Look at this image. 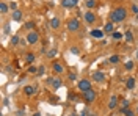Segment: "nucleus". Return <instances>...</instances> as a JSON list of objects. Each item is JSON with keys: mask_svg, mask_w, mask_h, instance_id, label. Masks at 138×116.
Returning <instances> with one entry per match:
<instances>
[{"mask_svg": "<svg viewBox=\"0 0 138 116\" xmlns=\"http://www.w3.org/2000/svg\"><path fill=\"white\" fill-rule=\"evenodd\" d=\"M93 79H94L96 82H99V83H101V82H104V80H105V75H104V72H99V71H97V72H94V74H93Z\"/></svg>", "mask_w": 138, "mask_h": 116, "instance_id": "obj_9", "label": "nucleus"}, {"mask_svg": "<svg viewBox=\"0 0 138 116\" xmlns=\"http://www.w3.org/2000/svg\"><path fill=\"white\" fill-rule=\"evenodd\" d=\"M13 21H16V22H19V21H21V19H22V13L21 11H19V10H16V11H13Z\"/></svg>", "mask_w": 138, "mask_h": 116, "instance_id": "obj_14", "label": "nucleus"}, {"mask_svg": "<svg viewBox=\"0 0 138 116\" xmlns=\"http://www.w3.org/2000/svg\"><path fill=\"white\" fill-rule=\"evenodd\" d=\"M83 99H85V102L86 104H91V102H94V99H96V91L91 88V89H88L86 93H83Z\"/></svg>", "mask_w": 138, "mask_h": 116, "instance_id": "obj_2", "label": "nucleus"}, {"mask_svg": "<svg viewBox=\"0 0 138 116\" xmlns=\"http://www.w3.org/2000/svg\"><path fill=\"white\" fill-rule=\"evenodd\" d=\"M47 85H50L53 89H58L61 86V80L60 79H53V77H49V79H47Z\"/></svg>", "mask_w": 138, "mask_h": 116, "instance_id": "obj_5", "label": "nucleus"}, {"mask_svg": "<svg viewBox=\"0 0 138 116\" xmlns=\"http://www.w3.org/2000/svg\"><path fill=\"white\" fill-rule=\"evenodd\" d=\"M78 28H80V21H78V19H71L68 22V30L69 31H77Z\"/></svg>", "mask_w": 138, "mask_h": 116, "instance_id": "obj_3", "label": "nucleus"}, {"mask_svg": "<svg viewBox=\"0 0 138 116\" xmlns=\"http://www.w3.org/2000/svg\"><path fill=\"white\" fill-rule=\"evenodd\" d=\"M110 17H111V22H123L124 19L127 17V11H126V8H123V6H118V8H115V10L111 11Z\"/></svg>", "mask_w": 138, "mask_h": 116, "instance_id": "obj_1", "label": "nucleus"}, {"mask_svg": "<svg viewBox=\"0 0 138 116\" xmlns=\"http://www.w3.org/2000/svg\"><path fill=\"white\" fill-rule=\"evenodd\" d=\"M50 27L52 28H60V19H58L56 16L52 17V21H50Z\"/></svg>", "mask_w": 138, "mask_h": 116, "instance_id": "obj_15", "label": "nucleus"}, {"mask_svg": "<svg viewBox=\"0 0 138 116\" xmlns=\"http://www.w3.org/2000/svg\"><path fill=\"white\" fill-rule=\"evenodd\" d=\"M78 89H80L82 93H86L88 89H91V82L90 80H80V82H78Z\"/></svg>", "mask_w": 138, "mask_h": 116, "instance_id": "obj_4", "label": "nucleus"}, {"mask_svg": "<svg viewBox=\"0 0 138 116\" xmlns=\"http://www.w3.org/2000/svg\"><path fill=\"white\" fill-rule=\"evenodd\" d=\"M11 44H13V46H17V44H19V36H16V35L11 36Z\"/></svg>", "mask_w": 138, "mask_h": 116, "instance_id": "obj_23", "label": "nucleus"}, {"mask_svg": "<svg viewBox=\"0 0 138 116\" xmlns=\"http://www.w3.org/2000/svg\"><path fill=\"white\" fill-rule=\"evenodd\" d=\"M25 60H27V63H33V61H35V55H33L31 52H30V53H27Z\"/></svg>", "mask_w": 138, "mask_h": 116, "instance_id": "obj_19", "label": "nucleus"}, {"mask_svg": "<svg viewBox=\"0 0 138 116\" xmlns=\"http://www.w3.org/2000/svg\"><path fill=\"white\" fill-rule=\"evenodd\" d=\"M136 113H138V107H136Z\"/></svg>", "mask_w": 138, "mask_h": 116, "instance_id": "obj_36", "label": "nucleus"}, {"mask_svg": "<svg viewBox=\"0 0 138 116\" xmlns=\"http://www.w3.org/2000/svg\"><path fill=\"white\" fill-rule=\"evenodd\" d=\"M6 11H8V5H6V3H0V13L5 14Z\"/></svg>", "mask_w": 138, "mask_h": 116, "instance_id": "obj_20", "label": "nucleus"}, {"mask_svg": "<svg viewBox=\"0 0 138 116\" xmlns=\"http://www.w3.org/2000/svg\"><path fill=\"white\" fill-rule=\"evenodd\" d=\"M83 17H85V22H86V24H93V22L96 21V16H94L93 11H86Z\"/></svg>", "mask_w": 138, "mask_h": 116, "instance_id": "obj_7", "label": "nucleus"}, {"mask_svg": "<svg viewBox=\"0 0 138 116\" xmlns=\"http://www.w3.org/2000/svg\"><path fill=\"white\" fill-rule=\"evenodd\" d=\"M113 28H115V27H113V22H108V24L104 27V31H105V33H111Z\"/></svg>", "mask_w": 138, "mask_h": 116, "instance_id": "obj_18", "label": "nucleus"}, {"mask_svg": "<svg viewBox=\"0 0 138 116\" xmlns=\"http://www.w3.org/2000/svg\"><path fill=\"white\" fill-rule=\"evenodd\" d=\"M91 36L96 38V39H102V38H104V31L102 30H91Z\"/></svg>", "mask_w": 138, "mask_h": 116, "instance_id": "obj_11", "label": "nucleus"}, {"mask_svg": "<svg viewBox=\"0 0 138 116\" xmlns=\"http://www.w3.org/2000/svg\"><path fill=\"white\" fill-rule=\"evenodd\" d=\"M126 108H129V101H123V108L121 110H126Z\"/></svg>", "mask_w": 138, "mask_h": 116, "instance_id": "obj_28", "label": "nucleus"}, {"mask_svg": "<svg viewBox=\"0 0 138 116\" xmlns=\"http://www.w3.org/2000/svg\"><path fill=\"white\" fill-rule=\"evenodd\" d=\"M11 10H14V11H16V10H17V3H14V2H13V3H11Z\"/></svg>", "mask_w": 138, "mask_h": 116, "instance_id": "obj_33", "label": "nucleus"}, {"mask_svg": "<svg viewBox=\"0 0 138 116\" xmlns=\"http://www.w3.org/2000/svg\"><path fill=\"white\" fill-rule=\"evenodd\" d=\"M69 80H75V74H69Z\"/></svg>", "mask_w": 138, "mask_h": 116, "instance_id": "obj_34", "label": "nucleus"}, {"mask_svg": "<svg viewBox=\"0 0 138 116\" xmlns=\"http://www.w3.org/2000/svg\"><path fill=\"white\" fill-rule=\"evenodd\" d=\"M28 72H30V74H35V72H36V68H35V66H30V68H28Z\"/></svg>", "mask_w": 138, "mask_h": 116, "instance_id": "obj_30", "label": "nucleus"}, {"mask_svg": "<svg viewBox=\"0 0 138 116\" xmlns=\"http://www.w3.org/2000/svg\"><path fill=\"white\" fill-rule=\"evenodd\" d=\"M38 41H39V36H38L36 31H30V33L27 35V43H28V44H36Z\"/></svg>", "mask_w": 138, "mask_h": 116, "instance_id": "obj_6", "label": "nucleus"}, {"mask_svg": "<svg viewBox=\"0 0 138 116\" xmlns=\"http://www.w3.org/2000/svg\"><path fill=\"white\" fill-rule=\"evenodd\" d=\"M53 71H55L56 74H61V72L64 71V66H63L61 63H53Z\"/></svg>", "mask_w": 138, "mask_h": 116, "instance_id": "obj_13", "label": "nucleus"}, {"mask_svg": "<svg viewBox=\"0 0 138 116\" xmlns=\"http://www.w3.org/2000/svg\"><path fill=\"white\" fill-rule=\"evenodd\" d=\"M38 74H39V75L44 74V66H39V68H38Z\"/></svg>", "mask_w": 138, "mask_h": 116, "instance_id": "obj_29", "label": "nucleus"}, {"mask_svg": "<svg viewBox=\"0 0 138 116\" xmlns=\"http://www.w3.org/2000/svg\"><path fill=\"white\" fill-rule=\"evenodd\" d=\"M118 61H119V56H118V55H113V56H110V63H118Z\"/></svg>", "mask_w": 138, "mask_h": 116, "instance_id": "obj_24", "label": "nucleus"}, {"mask_svg": "<svg viewBox=\"0 0 138 116\" xmlns=\"http://www.w3.org/2000/svg\"><path fill=\"white\" fill-rule=\"evenodd\" d=\"M24 93H25L27 96H33V94L36 93V88L31 86V85H27V86H24Z\"/></svg>", "mask_w": 138, "mask_h": 116, "instance_id": "obj_10", "label": "nucleus"}, {"mask_svg": "<svg viewBox=\"0 0 138 116\" xmlns=\"http://www.w3.org/2000/svg\"><path fill=\"white\" fill-rule=\"evenodd\" d=\"M132 11H133V13L138 16V5H133V6H132Z\"/></svg>", "mask_w": 138, "mask_h": 116, "instance_id": "obj_31", "label": "nucleus"}, {"mask_svg": "<svg viewBox=\"0 0 138 116\" xmlns=\"http://www.w3.org/2000/svg\"><path fill=\"white\" fill-rule=\"evenodd\" d=\"M136 60H138V49H136Z\"/></svg>", "mask_w": 138, "mask_h": 116, "instance_id": "obj_35", "label": "nucleus"}, {"mask_svg": "<svg viewBox=\"0 0 138 116\" xmlns=\"http://www.w3.org/2000/svg\"><path fill=\"white\" fill-rule=\"evenodd\" d=\"M116 105H118V97L113 94V96H111V99H110V102H108V108H110V110H115V108H116Z\"/></svg>", "mask_w": 138, "mask_h": 116, "instance_id": "obj_12", "label": "nucleus"}, {"mask_svg": "<svg viewBox=\"0 0 138 116\" xmlns=\"http://www.w3.org/2000/svg\"><path fill=\"white\" fill-rule=\"evenodd\" d=\"M124 38H126L127 43H133V35H132V31H126V33H124Z\"/></svg>", "mask_w": 138, "mask_h": 116, "instance_id": "obj_17", "label": "nucleus"}, {"mask_svg": "<svg viewBox=\"0 0 138 116\" xmlns=\"http://www.w3.org/2000/svg\"><path fill=\"white\" fill-rule=\"evenodd\" d=\"M121 38H123V35H121V33H118V31H115V33H113V39H121Z\"/></svg>", "mask_w": 138, "mask_h": 116, "instance_id": "obj_27", "label": "nucleus"}, {"mask_svg": "<svg viewBox=\"0 0 138 116\" xmlns=\"http://www.w3.org/2000/svg\"><path fill=\"white\" fill-rule=\"evenodd\" d=\"M96 6V0H86V8H94Z\"/></svg>", "mask_w": 138, "mask_h": 116, "instance_id": "obj_22", "label": "nucleus"}, {"mask_svg": "<svg viewBox=\"0 0 138 116\" xmlns=\"http://www.w3.org/2000/svg\"><path fill=\"white\" fill-rule=\"evenodd\" d=\"M71 52H72L74 55H77V53H78V49H77V47H72V49H71Z\"/></svg>", "mask_w": 138, "mask_h": 116, "instance_id": "obj_32", "label": "nucleus"}, {"mask_svg": "<svg viewBox=\"0 0 138 116\" xmlns=\"http://www.w3.org/2000/svg\"><path fill=\"white\" fill-rule=\"evenodd\" d=\"M77 2H78V0H61V5L64 8H74L77 5Z\"/></svg>", "mask_w": 138, "mask_h": 116, "instance_id": "obj_8", "label": "nucleus"}, {"mask_svg": "<svg viewBox=\"0 0 138 116\" xmlns=\"http://www.w3.org/2000/svg\"><path fill=\"white\" fill-rule=\"evenodd\" d=\"M123 113H124V116H135V111H132V110H129V108H126V110H121Z\"/></svg>", "mask_w": 138, "mask_h": 116, "instance_id": "obj_21", "label": "nucleus"}, {"mask_svg": "<svg viewBox=\"0 0 138 116\" xmlns=\"http://www.w3.org/2000/svg\"><path fill=\"white\" fill-rule=\"evenodd\" d=\"M55 55H56V50H55V49H52L50 52H47V56H49V58H53Z\"/></svg>", "mask_w": 138, "mask_h": 116, "instance_id": "obj_26", "label": "nucleus"}, {"mask_svg": "<svg viewBox=\"0 0 138 116\" xmlns=\"http://www.w3.org/2000/svg\"><path fill=\"white\" fill-rule=\"evenodd\" d=\"M126 86H127V89H133V86H135V77H129L127 82H126Z\"/></svg>", "mask_w": 138, "mask_h": 116, "instance_id": "obj_16", "label": "nucleus"}, {"mask_svg": "<svg viewBox=\"0 0 138 116\" xmlns=\"http://www.w3.org/2000/svg\"><path fill=\"white\" fill-rule=\"evenodd\" d=\"M124 66H126V69H127V71H132V69H133V61H127Z\"/></svg>", "mask_w": 138, "mask_h": 116, "instance_id": "obj_25", "label": "nucleus"}]
</instances>
